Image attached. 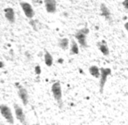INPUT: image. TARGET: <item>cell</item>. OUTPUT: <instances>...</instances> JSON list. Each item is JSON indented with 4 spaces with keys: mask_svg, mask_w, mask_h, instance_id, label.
Returning a JSON list of instances; mask_svg holds the SVG:
<instances>
[{
    "mask_svg": "<svg viewBox=\"0 0 128 125\" xmlns=\"http://www.w3.org/2000/svg\"><path fill=\"white\" fill-rule=\"evenodd\" d=\"M51 92L54 96V99L57 102L59 107L62 108V106H63V102H62V90L60 81H56V82H54L52 85Z\"/></svg>",
    "mask_w": 128,
    "mask_h": 125,
    "instance_id": "1",
    "label": "cell"
},
{
    "mask_svg": "<svg viewBox=\"0 0 128 125\" xmlns=\"http://www.w3.org/2000/svg\"><path fill=\"white\" fill-rule=\"evenodd\" d=\"M90 33V30L87 27L81 28L79 30L76 31V33L75 34V38L76 40L77 43L80 45V47L85 48L88 47L87 45V35Z\"/></svg>",
    "mask_w": 128,
    "mask_h": 125,
    "instance_id": "2",
    "label": "cell"
},
{
    "mask_svg": "<svg viewBox=\"0 0 128 125\" xmlns=\"http://www.w3.org/2000/svg\"><path fill=\"white\" fill-rule=\"evenodd\" d=\"M112 75V69L101 67L100 68V77H99V93H103L104 86L107 82V79Z\"/></svg>",
    "mask_w": 128,
    "mask_h": 125,
    "instance_id": "3",
    "label": "cell"
},
{
    "mask_svg": "<svg viewBox=\"0 0 128 125\" xmlns=\"http://www.w3.org/2000/svg\"><path fill=\"white\" fill-rule=\"evenodd\" d=\"M0 113L2 116L10 124H14V118L12 110L7 105H0Z\"/></svg>",
    "mask_w": 128,
    "mask_h": 125,
    "instance_id": "4",
    "label": "cell"
},
{
    "mask_svg": "<svg viewBox=\"0 0 128 125\" xmlns=\"http://www.w3.org/2000/svg\"><path fill=\"white\" fill-rule=\"evenodd\" d=\"M20 7H21L22 11H23V13H25L26 17L28 18V19H30V20L34 19V11L32 6L27 2H20Z\"/></svg>",
    "mask_w": 128,
    "mask_h": 125,
    "instance_id": "5",
    "label": "cell"
},
{
    "mask_svg": "<svg viewBox=\"0 0 128 125\" xmlns=\"http://www.w3.org/2000/svg\"><path fill=\"white\" fill-rule=\"evenodd\" d=\"M14 111H15V115H16L17 119L20 121V122H21L22 124H26V115L24 114V111L22 109L21 107L18 105V104H14Z\"/></svg>",
    "mask_w": 128,
    "mask_h": 125,
    "instance_id": "6",
    "label": "cell"
},
{
    "mask_svg": "<svg viewBox=\"0 0 128 125\" xmlns=\"http://www.w3.org/2000/svg\"><path fill=\"white\" fill-rule=\"evenodd\" d=\"M44 5L46 11L48 13H54L56 12V0H44Z\"/></svg>",
    "mask_w": 128,
    "mask_h": 125,
    "instance_id": "7",
    "label": "cell"
},
{
    "mask_svg": "<svg viewBox=\"0 0 128 125\" xmlns=\"http://www.w3.org/2000/svg\"><path fill=\"white\" fill-rule=\"evenodd\" d=\"M18 97L20 98L21 100L22 103L24 105H27L28 103V100H29V96H28V93H27L26 89L24 88L23 86H18Z\"/></svg>",
    "mask_w": 128,
    "mask_h": 125,
    "instance_id": "8",
    "label": "cell"
},
{
    "mask_svg": "<svg viewBox=\"0 0 128 125\" xmlns=\"http://www.w3.org/2000/svg\"><path fill=\"white\" fill-rule=\"evenodd\" d=\"M100 15L103 16L108 21H112V14H110V12L109 10V8L105 6L104 4L100 5Z\"/></svg>",
    "mask_w": 128,
    "mask_h": 125,
    "instance_id": "9",
    "label": "cell"
},
{
    "mask_svg": "<svg viewBox=\"0 0 128 125\" xmlns=\"http://www.w3.org/2000/svg\"><path fill=\"white\" fill-rule=\"evenodd\" d=\"M4 17L10 22V23H14L16 17H15V12L12 8L7 7L4 9Z\"/></svg>",
    "mask_w": 128,
    "mask_h": 125,
    "instance_id": "10",
    "label": "cell"
},
{
    "mask_svg": "<svg viewBox=\"0 0 128 125\" xmlns=\"http://www.w3.org/2000/svg\"><path fill=\"white\" fill-rule=\"evenodd\" d=\"M98 48L104 55L108 56V55H110L109 47H108V45H107V42L104 41V40H103V41H98Z\"/></svg>",
    "mask_w": 128,
    "mask_h": 125,
    "instance_id": "11",
    "label": "cell"
},
{
    "mask_svg": "<svg viewBox=\"0 0 128 125\" xmlns=\"http://www.w3.org/2000/svg\"><path fill=\"white\" fill-rule=\"evenodd\" d=\"M70 55H78L79 54V46L76 40L72 39L70 43Z\"/></svg>",
    "mask_w": 128,
    "mask_h": 125,
    "instance_id": "12",
    "label": "cell"
},
{
    "mask_svg": "<svg viewBox=\"0 0 128 125\" xmlns=\"http://www.w3.org/2000/svg\"><path fill=\"white\" fill-rule=\"evenodd\" d=\"M89 72L93 78L95 79H99L100 77V68H98L96 65H91L89 68Z\"/></svg>",
    "mask_w": 128,
    "mask_h": 125,
    "instance_id": "13",
    "label": "cell"
},
{
    "mask_svg": "<svg viewBox=\"0 0 128 125\" xmlns=\"http://www.w3.org/2000/svg\"><path fill=\"white\" fill-rule=\"evenodd\" d=\"M44 61L46 66L51 67L52 65H53V62H54L53 56H52V55L48 50H45V52H44Z\"/></svg>",
    "mask_w": 128,
    "mask_h": 125,
    "instance_id": "14",
    "label": "cell"
},
{
    "mask_svg": "<svg viewBox=\"0 0 128 125\" xmlns=\"http://www.w3.org/2000/svg\"><path fill=\"white\" fill-rule=\"evenodd\" d=\"M58 46L62 50H67L70 47V41H68V38H62V39L59 40Z\"/></svg>",
    "mask_w": 128,
    "mask_h": 125,
    "instance_id": "15",
    "label": "cell"
},
{
    "mask_svg": "<svg viewBox=\"0 0 128 125\" xmlns=\"http://www.w3.org/2000/svg\"><path fill=\"white\" fill-rule=\"evenodd\" d=\"M122 6H124V10L128 13V0H124L122 2Z\"/></svg>",
    "mask_w": 128,
    "mask_h": 125,
    "instance_id": "16",
    "label": "cell"
},
{
    "mask_svg": "<svg viewBox=\"0 0 128 125\" xmlns=\"http://www.w3.org/2000/svg\"><path fill=\"white\" fill-rule=\"evenodd\" d=\"M35 73L37 74V75H40V74L41 73V69L40 65H37V66L35 67Z\"/></svg>",
    "mask_w": 128,
    "mask_h": 125,
    "instance_id": "17",
    "label": "cell"
},
{
    "mask_svg": "<svg viewBox=\"0 0 128 125\" xmlns=\"http://www.w3.org/2000/svg\"><path fill=\"white\" fill-rule=\"evenodd\" d=\"M124 28H126V32H127V34H128V21L124 23Z\"/></svg>",
    "mask_w": 128,
    "mask_h": 125,
    "instance_id": "18",
    "label": "cell"
},
{
    "mask_svg": "<svg viewBox=\"0 0 128 125\" xmlns=\"http://www.w3.org/2000/svg\"><path fill=\"white\" fill-rule=\"evenodd\" d=\"M70 1H73V0H70Z\"/></svg>",
    "mask_w": 128,
    "mask_h": 125,
    "instance_id": "19",
    "label": "cell"
}]
</instances>
